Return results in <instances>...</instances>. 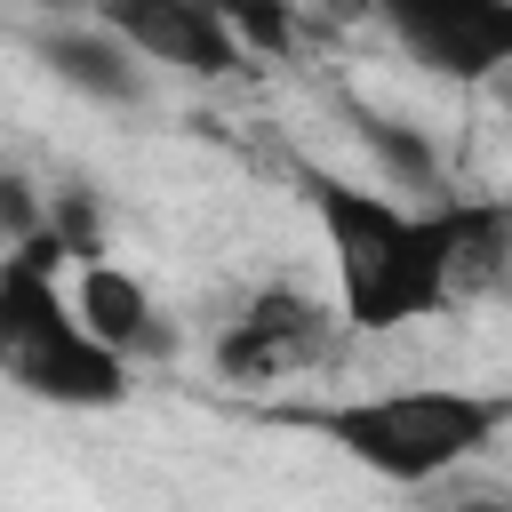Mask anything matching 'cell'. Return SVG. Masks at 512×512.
Listing matches in <instances>:
<instances>
[{
  "mask_svg": "<svg viewBox=\"0 0 512 512\" xmlns=\"http://www.w3.org/2000/svg\"><path fill=\"white\" fill-rule=\"evenodd\" d=\"M440 512H512V496H496V488H472V496H448Z\"/></svg>",
  "mask_w": 512,
  "mask_h": 512,
  "instance_id": "12",
  "label": "cell"
},
{
  "mask_svg": "<svg viewBox=\"0 0 512 512\" xmlns=\"http://www.w3.org/2000/svg\"><path fill=\"white\" fill-rule=\"evenodd\" d=\"M48 16H96V0H40Z\"/></svg>",
  "mask_w": 512,
  "mask_h": 512,
  "instance_id": "13",
  "label": "cell"
},
{
  "mask_svg": "<svg viewBox=\"0 0 512 512\" xmlns=\"http://www.w3.org/2000/svg\"><path fill=\"white\" fill-rule=\"evenodd\" d=\"M32 56L48 64V80H64L88 104H144V64L128 56V40L96 16H48L32 32Z\"/></svg>",
  "mask_w": 512,
  "mask_h": 512,
  "instance_id": "7",
  "label": "cell"
},
{
  "mask_svg": "<svg viewBox=\"0 0 512 512\" xmlns=\"http://www.w3.org/2000/svg\"><path fill=\"white\" fill-rule=\"evenodd\" d=\"M56 256L64 248L40 232V240L8 248V264H0V384H16L40 408L96 416V408H120L128 400L136 368L80 320Z\"/></svg>",
  "mask_w": 512,
  "mask_h": 512,
  "instance_id": "3",
  "label": "cell"
},
{
  "mask_svg": "<svg viewBox=\"0 0 512 512\" xmlns=\"http://www.w3.org/2000/svg\"><path fill=\"white\" fill-rule=\"evenodd\" d=\"M96 24L128 40L144 72H184V80H232L248 56L200 0H96Z\"/></svg>",
  "mask_w": 512,
  "mask_h": 512,
  "instance_id": "6",
  "label": "cell"
},
{
  "mask_svg": "<svg viewBox=\"0 0 512 512\" xmlns=\"http://www.w3.org/2000/svg\"><path fill=\"white\" fill-rule=\"evenodd\" d=\"M376 24L416 72L448 88H488L512 72V0H376Z\"/></svg>",
  "mask_w": 512,
  "mask_h": 512,
  "instance_id": "4",
  "label": "cell"
},
{
  "mask_svg": "<svg viewBox=\"0 0 512 512\" xmlns=\"http://www.w3.org/2000/svg\"><path fill=\"white\" fill-rule=\"evenodd\" d=\"M72 304H80V320L128 360V368H144V360H168L176 352V320L152 304V288L136 280V272H120V264H80L72 272Z\"/></svg>",
  "mask_w": 512,
  "mask_h": 512,
  "instance_id": "8",
  "label": "cell"
},
{
  "mask_svg": "<svg viewBox=\"0 0 512 512\" xmlns=\"http://www.w3.org/2000/svg\"><path fill=\"white\" fill-rule=\"evenodd\" d=\"M240 56H288L296 48V0H200Z\"/></svg>",
  "mask_w": 512,
  "mask_h": 512,
  "instance_id": "10",
  "label": "cell"
},
{
  "mask_svg": "<svg viewBox=\"0 0 512 512\" xmlns=\"http://www.w3.org/2000/svg\"><path fill=\"white\" fill-rule=\"evenodd\" d=\"M336 328H344V312H328L320 296H304V288H256L216 328L208 360H216L224 384H280V376L320 368L328 344H336Z\"/></svg>",
  "mask_w": 512,
  "mask_h": 512,
  "instance_id": "5",
  "label": "cell"
},
{
  "mask_svg": "<svg viewBox=\"0 0 512 512\" xmlns=\"http://www.w3.org/2000/svg\"><path fill=\"white\" fill-rule=\"evenodd\" d=\"M40 232H48V216H40L32 184L0 160V240H8V248H24V240H40Z\"/></svg>",
  "mask_w": 512,
  "mask_h": 512,
  "instance_id": "11",
  "label": "cell"
},
{
  "mask_svg": "<svg viewBox=\"0 0 512 512\" xmlns=\"http://www.w3.org/2000/svg\"><path fill=\"white\" fill-rule=\"evenodd\" d=\"M352 120H360V144L384 168V192H440V160H432V144L416 128H400L384 112H352Z\"/></svg>",
  "mask_w": 512,
  "mask_h": 512,
  "instance_id": "9",
  "label": "cell"
},
{
  "mask_svg": "<svg viewBox=\"0 0 512 512\" xmlns=\"http://www.w3.org/2000/svg\"><path fill=\"white\" fill-rule=\"evenodd\" d=\"M304 208L328 240L336 264V312L360 336H392L408 320L448 312L472 280L504 264L512 208L496 200H392L384 184L336 176V168H296Z\"/></svg>",
  "mask_w": 512,
  "mask_h": 512,
  "instance_id": "1",
  "label": "cell"
},
{
  "mask_svg": "<svg viewBox=\"0 0 512 512\" xmlns=\"http://www.w3.org/2000/svg\"><path fill=\"white\" fill-rule=\"evenodd\" d=\"M288 424L312 432L320 448H336L352 472H368V480H384V488H432V480L464 472L472 456H488V448L512 432V392L384 384V392L288 408Z\"/></svg>",
  "mask_w": 512,
  "mask_h": 512,
  "instance_id": "2",
  "label": "cell"
}]
</instances>
